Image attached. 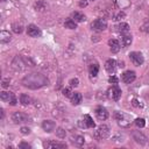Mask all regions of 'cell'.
<instances>
[{"mask_svg": "<svg viewBox=\"0 0 149 149\" xmlns=\"http://www.w3.org/2000/svg\"><path fill=\"white\" fill-rule=\"evenodd\" d=\"M21 83L23 84V86H26L28 88L36 90V88H40V87H43V86L48 85L49 80L44 74L34 72V73H29V74L24 76L22 78Z\"/></svg>", "mask_w": 149, "mask_h": 149, "instance_id": "1", "label": "cell"}, {"mask_svg": "<svg viewBox=\"0 0 149 149\" xmlns=\"http://www.w3.org/2000/svg\"><path fill=\"white\" fill-rule=\"evenodd\" d=\"M114 118L116 119L119 126H121L122 128H128V127L130 126V123H132L130 119H129L126 114H123V113H121V112H115Z\"/></svg>", "mask_w": 149, "mask_h": 149, "instance_id": "2", "label": "cell"}, {"mask_svg": "<svg viewBox=\"0 0 149 149\" xmlns=\"http://www.w3.org/2000/svg\"><path fill=\"white\" fill-rule=\"evenodd\" d=\"M109 134H111L109 127L107 125H100L99 128H98V130H95L94 136L98 140H102V139H107L109 136Z\"/></svg>", "mask_w": 149, "mask_h": 149, "instance_id": "3", "label": "cell"}, {"mask_svg": "<svg viewBox=\"0 0 149 149\" xmlns=\"http://www.w3.org/2000/svg\"><path fill=\"white\" fill-rule=\"evenodd\" d=\"M129 58H130L132 63H133L134 65H136V66H140V65L143 64V62H144L143 55H142L141 52H139V51H132V52L129 54Z\"/></svg>", "mask_w": 149, "mask_h": 149, "instance_id": "4", "label": "cell"}, {"mask_svg": "<svg viewBox=\"0 0 149 149\" xmlns=\"http://www.w3.org/2000/svg\"><path fill=\"white\" fill-rule=\"evenodd\" d=\"M132 136H133V140H134L136 143H139L140 146L147 144L148 139H147V136H146L143 133H141L140 130H134V132L132 133Z\"/></svg>", "mask_w": 149, "mask_h": 149, "instance_id": "5", "label": "cell"}, {"mask_svg": "<svg viewBox=\"0 0 149 149\" xmlns=\"http://www.w3.org/2000/svg\"><path fill=\"white\" fill-rule=\"evenodd\" d=\"M91 27L95 31H102V30H105L107 28V22H106L105 19H97V20H94L92 22Z\"/></svg>", "mask_w": 149, "mask_h": 149, "instance_id": "6", "label": "cell"}, {"mask_svg": "<svg viewBox=\"0 0 149 149\" xmlns=\"http://www.w3.org/2000/svg\"><path fill=\"white\" fill-rule=\"evenodd\" d=\"M0 98L2 101H8L10 105H16V98L15 95L12 93V92H6V91H2L0 93Z\"/></svg>", "mask_w": 149, "mask_h": 149, "instance_id": "7", "label": "cell"}, {"mask_svg": "<svg viewBox=\"0 0 149 149\" xmlns=\"http://www.w3.org/2000/svg\"><path fill=\"white\" fill-rule=\"evenodd\" d=\"M43 147L47 149H62V148H66V144L56 141H44Z\"/></svg>", "mask_w": 149, "mask_h": 149, "instance_id": "8", "label": "cell"}, {"mask_svg": "<svg viewBox=\"0 0 149 149\" xmlns=\"http://www.w3.org/2000/svg\"><path fill=\"white\" fill-rule=\"evenodd\" d=\"M12 68L16 71H21V70H24L26 69V63L23 62V59L19 56L14 57L13 62H12Z\"/></svg>", "mask_w": 149, "mask_h": 149, "instance_id": "9", "label": "cell"}, {"mask_svg": "<svg viewBox=\"0 0 149 149\" xmlns=\"http://www.w3.org/2000/svg\"><path fill=\"white\" fill-rule=\"evenodd\" d=\"M135 78H136V73H135L134 71H132V70L125 71V72L122 73V77H121V79H122V81H123L125 84H130V83H133V81L135 80Z\"/></svg>", "mask_w": 149, "mask_h": 149, "instance_id": "10", "label": "cell"}, {"mask_svg": "<svg viewBox=\"0 0 149 149\" xmlns=\"http://www.w3.org/2000/svg\"><path fill=\"white\" fill-rule=\"evenodd\" d=\"M12 120L14 121V123H22L28 120V116L22 112H14L12 115Z\"/></svg>", "mask_w": 149, "mask_h": 149, "instance_id": "11", "label": "cell"}, {"mask_svg": "<svg viewBox=\"0 0 149 149\" xmlns=\"http://www.w3.org/2000/svg\"><path fill=\"white\" fill-rule=\"evenodd\" d=\"M109 97L113 99V100H119L120 99V97H121V88L118 86V85H115L114 84V86H112L111 88H109Z\"/></svg>", "mask_w": 149, "mask_h": 149, "instance_id": "12", "label": "cell"}, {"mask_svg": "<svg viewBox=\"0 0 149 149\" xmlns=\"http://www.w3.org/2000/svg\"><path fill=\"white\" fill-rule=\"evenodd\" d=\"M27 34L30 36V37H38L41 35V30L35 24H29L27 27Z\"/></svg>", "mask_w": 149, "mask_h": 149, "instance_id": "13", "label": "cell"}, {"mask_svg": "<svg viewBox=\"0 0 149 149\" xmlns=\"http://www.w3.org/2000/svg\"><path fill=\"white\" fill-rule=\"evenodd\" d=\"M95 115H97V118H98L99 120H106V119L108 118V112H107V109H106L105 107L98 106V107L95 108Z\"/></svg>", "mask_w": 149, "mask_h": 149, "instance_id": "14", "label": "cell"}, {"mask_svg": "<svg viewBox=\"0 0 149 149\" xmlns=\"http://www.w3.org/2000/svg\"><path fill=\"white\" fill-rule=\"evenodd\" d=\"M42 128H43L44 132L51 133V132L56 128V123H55L54 121H51V120H44V121L42 122Z\"/></svg>", "mask_w": 149, "mask_h": 149, "instance_id": "15", "label": "cell"}, {"mask_svg": "<svg viewBox=\"0 0 149 149\" xmlns=\"http://www.w3.org/2000/svg\"><path fill=\"white\" fill-rule=\"evenodd\" d=\"M108 45H109V49H111L112 52L116 54V52L120 51V48H121V47H120V43H119L118 40H115V38L109 40V41H108Z\"/></svg>", "mask_w": 149, "mask_h": 149, "instance_id": "16", "label": "cell"}, {"mask_svg": "<svg viewBox=\"0 0 149 149\" xmlns=\"http://www.w3.org/2000/svg\"><path fill=\"white\" fill-rule=\"evenodd\" d=\"M115 68H116V62L114 59H107L106 63H105V69L108 73H113L115 71Z\"/></svg>", "mask_w": 149, "mask_h": 149, "instance_id": "17", "label": "cell"}, {"mask_svg": "<svg viewBox=\"0 0 149 149\" xmlns=\"http://www.w3.org/2000/svg\"><path fill=\"white\" fill-rule=\"evenodd\" d=\"M10 40H12V35L9 31L2 30L0 33V42L1 43H8V42H10Z\"/></svg>", "mask_w": 149, "mask_h": 149, "instance_id": "18", "label": "cell"}, {"mask_svg": "<svg viewBox=\"0 0 149 149\" xmlns=\"http://www.w3.org/2000/svg\"><path fill=\"white\" fill-rule=\"evenodd\" d=\"M81 100H83V95H81L79 92L72 93V95H71V104H72V105L77 106V105H79V104L81 102Z\"/></svg>", "mask_w": 149, "mask_h": 149, "instance_id": "19", "label": "cell"}, {"mask_svg": "<svg viewBox=\"0 0 149 149\" xmlns=\"http://www.w3.org/2000/svg\"><path fill=\"white\" fill-rule=\"evenodd\" d=\"M88 72H90V76L91 77H97L98 76V72H99V64L98 63H92L88 66Z\"/></svg>", "mask_w": 149, "mask_h": 149, "instance_id": "20", "label": "cell"}, {"mask_svg": "<svg viewBox=\"0 0 149 149\" xmlns=\"http://www.w3.org/2000/svg\"><path fill=\"white\" fill-rule=\"evenodd\" d=\"M34 7H35L36 10H38V12H43V10L47 9L48 5H47V2H45L44 0H38V1L34 5Z\"/></svg>", "mask_w": 149, "mask_h": 149, "instance_id": "21", "label": "cell"}, {"mask_svg": "<svg viewBox=\"0 0 149 149\" xmlns=\"http://www.w3.org/2000/svg\"><path fill=\"white\" fill-rule=\"evenodd\" d=\"M116 28L121 34H128V31H129V24L126 22H121L120 24L116 26Z\"/></svg>", "mask_w": 149, "mask_h": 149, "instance_id": "22", "label": "cell"}, {"mask_svg": "<svg viewBox=\"0 0 149 149\" xmlns=\"http://www.w3.org/2000/svg\"><path fill=\"white\" fill-rule=\"evenodd\" d=\"M72 143L73 144H76V146H78V147H80V146H83L84 144V137L81 136V135H74V136H72Z\"/></svg>", "mask_w": 149, "mask_h": 149, "instance_id": "23", "label": "cell"}, {"mask_svg": "<svg viewBox=\"0 0 149 149\" xmlns=\"http://www.w3.org/2000/svg\"><path fill=\"white\" fill-rule=\"evenodd\" d=\"M72 17L74 19L73 21H76V22H84V21L86 20L85 15H84L83 13H80V12H74V13L72 14Z\"/></svg>", "mask_w": 149, "mask_h": 149, "instance_id": "24", "label": "cell"}, {"mask_svg": "<svg viewBox=\"0 0 149 149\" xmlns=\"http://www.w3.org/2000/svg\"><path fill=\"white\" fill-rule=\"evenodd\" d=\"M12 30H13L15 34H21V33L23 31V26H22L21 23H19V22H14V23L12 24Z\"/></svg>", "mask_w": 149, "mask_h": 149, "instance_id": "25", "label": "cell"}, {"mask_svg": "<svg viewBox=\"0 0 149 149\" xmlns=\"http://www.w3.org/2000/svg\"><path fill=\"white\" fill-rule=\"evenodd\" d=\"M84 121H85V123H86L87 128H94V127H95V123H94L93 119H92V118H91L88 114L84 115Z\"/></svg>", "mask_w": 149, "mask_h": 149, "instance_id": "26", "label": "cell"}, {"mask_svg": "<svg viewBox=\"0 0 149 149\" xmlns=\"http://www.w3.org/2000/svg\"><path fill=\"white\" fill-rule=\"evenodd\" d=\"M20 102H21L22 105L27 106V105H29V104L31 102V99H30V97H29L28 94H24V93H22V94L20 95Z\"/></svg>", "mask_w": 149, "mask_h": 149, "instance_id": "27", "label": "cell"}, {"mask_svg": "<svg viewBox=\"0 0 149 149\" xmlns=\"http://www.w3.org/2000/svg\"><path fill=\"white\" fill-rule=\"evenodd\" d=\"M132 41H133L132 35H129V34H123V36H122V43H123L125 47L130 45V44H132Z\"/></svg>", "mask_w": 149, "mask_h": 149, "instance_id": "28", "label": "cell"}, {"mask_svg": "<svg viewBox=\"0 0 149 149\" xmlns=\"http://www.w3.org/2000/svg\"><path fill=\"white\" fill-rule=\"evenodd\" d=\"M64 26H65V28H68V29H76V28H77L76 21H73V20H68V21H65Z\"/></svg>", "mask_w": 149, "mask_h": 149, "instance_id": "29", "label": "cell"}, {"mask_svg": "<svg viewBox=\"0 0 149 149\" xmlns=\"http://www.w3.org/2000/svg\"><path fill=\"white\" fill-rule=\"evenodd\" d=\"M116 5H118L121 9H123L125 7H128V6L130 5V2H129V0H116Z\"/></svg>", "mask_w": 149, "mask_h": 149, "instance_id": "30", "label": "cell"}, {"mask_svg": "<svg viewBox=\"0 0 149 149\" xmlns=\"http://www.w3.org/2000/svg\"><path fill=\"white\" fill-rule=\"evenodd\" d=\"M135 125L140 128H143L146 126V120L143 118H137V119H135Z\"/></svg>", "mask_w": 149, "mask_h": 149, "instance_id": "31", "label": "cell"}, {"mask_svg": "<svg viewBox=\"0 0 149 149\" xmlns=\"http://www.w3.org/2000/svg\"><path fill=\"white\" fill-rule=\"evenodd\" d=\"M56 135H57L59 139H64V137H65V135H66V133H65V130H64L63 128L58 127V128L56 129Z\"/></svg>", "mask_w": 149, "mask_h": 149, "instance_id": "32", "label": "cell"}, {"mask_svg": "<svg viewBox=\"0 0 149 149\" xmlns=\"http://www.w3.org/2000/svg\"><path fill=\"white\" fill-rule=\"evenodd\" d=\"M112 140H113L114 142H116V143H121V142H125V141H126L123 135H115V136L112 137Z\"/></svg>", "mask_w": 149, "mask_h": 149, "instance_id": "33", "label": "cell"}, {"mask_svg": "<svg viewBox=\"0 0 149 149\" xmlns=\"http://www.w3.org/2000/svg\"><path fill=\"white\" fill-rule=\"evenodd\" d=\"M70 85H71L72 87H77V86L79 85V80H78V78H72V79L70 80Z\"/></svg>", "mask_w": 149, "mask_h": 149, "instance_id": "34", "label": "cell"}, {"mask_svg": "<svg viewBox=\"0 0 149 149\" xmlns=\"http://www.w3.org/2000/svg\"><path fill=\"white\" fill-rule=\"evenodd\" d=\"M125 17V13L123 12H120V13H118L115 16H114V20L115 21H119V20H122Z\"/></svg>", "mask_w": 149, "mask_h": 149, "instance_id": "35", "label": "cell"}, {"mask_svg": "<svg viewBox=\"0 0 149 149\" xmlns=\"http://www.w3.org/2000/svg\"><path fill=\"white\" fill-rule=\"evenodd\" d=\"M20 132H21V134H23V135H28V134H30V129H29L28 127H21Z\"/></svg>", "mask_w": 149, "mask_h": 149, "instance_id": "36", "label": "cell"}, {"mask_svg": "<svg viewBox=\"0 0 149 149\" xmlns=\"http://www.w3.org/2000/svg\"><path fill=\"white\" fill-rule=\"evenodd\" d=\"M71 93H72V92H71V90H70L69 87H66V88L63 90V95H64V97H71V95H72Z\"/></svg>", "mask_w": 149, "mask_h": 149, "instance_id": "37", "label": "cell"}, {"mask_svg": "<svg viewBox=\"0 0 149 149\" xmlns=\"http://www.w3.org/2000/svg\"><path fill=\"white\" fill-rule=\"evenodd\" d=\"M19 148H20V149H24V148H26V149H30L31 147H30V144H28V143H26V142H21V143L19 144Z\"/></svg>", "mask_w": 149, "mask_h": 149, "instance_id": "38", "label": "cell"}, {"mask_svg": "<svg viewBox=\"0 0 149 149\" xmlns=\"http://www.w3.org/2000/svg\"><path fill=\"white\" fill-rule=\"evenodd\" d=\"M141 30L144 31V33H147V34H149V23H144V24L141 27Z\"/></svg>", "mask_w": 149, "mask_h": 149, "instance_id": "39", "label": "cell"}, {"mask_svg": "<svg viewBox=\"0 0 149 149\" xmlns=\"http://www.w3.org/2000/svg\"><path fill=\"white\" fill-rule=\"evenodd\" d=\"M118 80H119V79H118L115 76H111V77L108 78V81H109L111 84H116V83H118Z\"/></svg>", "mask_w": 149, "mask_h": 149, "instance_id": "40", "label": "cell"}, {"mask_svg": "<svg viewBox=\"0 0 149 149\" xmlns=\"http://www.w3.org/2000/svg\"><path fill=\"white\" fill-rule=\"evenodd\" d=\"M1 85H2V87H3V88H7V87L9 86V79H3Z\"/></svg>", "mask_w": 149, "mask_h": 149, "instance_id": "41", "label": "cell"}, {"mask_svg": "<svg viewBox=\"0 0 149 149\" xmlns=\"http://www.w3.org/2000/svg\"><path fill=\"white\" fill-rule=\"evenodd\" d=\"M133 105L135 107H142V104H140L139 100H136V99H133Z\"/></svg>", "mask_w": 149, "mask_h": 149, "instance_id": "42", "label": "cell"}, {"mask_svg": "<svg viewBox=\"0 0 149 149\" xmlns=\"http://www.w3.org/2000/svg\"><path fill=\"white\" fill-rule=\"evenodd\" d=\"M78 125H79V127H81V128H87L85 121H83V120H79V121H78Z\"/></svg>", "mask_w": 149, "mask_h": 149, "instance_id": "43", "label": "cell"}, {"mask_svg": "<svg viewBox=\"0 0 149 149\" xmlns=\"http://www.w3.org/2000/svg\"><path fill=\"white\" fill-rule=\"evenodd\" d=\"M87 6V1L86 0H80L79 1V7H86Z\"/></svg>", "mask_w": 149, "mask_h": 149, "instance_id": "44", "label": "cell"}, {"mask_svg": "<svg viewBox=\"0 0 149 149\" xmlns=\"http://www.w3.org/2000/svg\"><path fill=\"white\" fill-rule=\"evenodd\" d=\"M125 66V63L123 62H119V68H123Z\"/></svg>", "mask_w": 149, "mask_h": 149, "instance_id": "45", "label": "cell"}, {"mask_svg": "<svg viewBox=\"0 0 149 149\" xmlns=\"http://www.w3.org/2000/svg\"><path fill=\"white\" fill-rule=\"evenodd\" d=\"M0 112H1V119H3V115H5V112H3V109L1 108V109H0Z\"/></svg>", "mask_w": 149, "mask_h": 149, "instance_id": "46", "label": "cell"}, {"mask_svg": "<svg viewBox=\"0 0 149 149\" xmlns=\"http://www.w3.org/2000/svg\"><path fill=\"white\" fill-rule=\"evenodd\" d=\"M1 1H6V0H1Z\"/></svg>", "mask_w": 149, "mask_h": 149, "instance_id": "47", "label": "cell"}, {"mask_svg": "<svg viewBox=\"0 0 149 149\" xmlns=\"http://www.w3.org/2000/svg\"><path fill=\"white\" fill-rule=\"evenodd\" d=\"M92 1H94V0H92Z\"/></svg>", "mask_w": 149, "mask_h": 149, "instance_id": "48", "label": "cell"}]
</instances>
